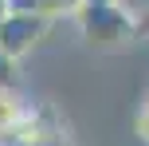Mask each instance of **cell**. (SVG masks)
<instances>
[{"mask_svg":"<svg viewBox=\"0 0 149 146\" xmlns=\"http://www.w3.org/2000/svg\"><path fill=\"white\" fill-rule=\"evenodd\" d=\"M20 115H28V103H24V95L16 91L12 83H0V126L16 123Z\"/></svg>","mask_w":149,"mask_h":146,"instance_id":"obj_3","label":"cell"},{"mask_svg":"<svg viewBox=\"0 0 149 146\" xmlns=\"http://www.w3.org/2000/svg\"><path fill=\"white\" fill-rule=\"evenodd\" d=\"M86 4V0H36V16H43L47 24L55 20H74V12Z\"/></svg>","mask_w":149,"mask_h":146,"instance_id":"obj_4","label":"cell"},{"mask_svg":"<svg viewBox=\"0 0 149 146\" xmlns=\"http://www.w3.org/2000/svg\"><path fill=\"white\" fill-rule=\"evenodd\" d=\"M74 24H79L82 39H86L90 47H102V51L137 39L130 12H126L122 4H110V0H86V4L74 12Z\"/></svg>","mask_w":149,"mask_h":146,"instance_id":"obj_1","label":"cell"},{"mask_svg":"<svg viewBox=\"0 0 149 146\" xmlns=\"http://www.w3.org/2000/svg\"><path fill=\"white\" fill-rule=\"evenodd\" d=\"M126 12H130V20H134V36L145 39L149 36V0H130Z\"/></svg>","mask_w":149,"mask_h":146,"instance_id":"obj_5","label":"cell"},{"mask_svg":"<svg viewBox=\"0 0 149 146\" xmlns=\"http://www.w3.org/2000/svg\"><path fill=\"white\" fill-rule=\"evenodd\" d=\"M4 16H8V0H0V20H4Z\"/></svg>","mask_w":149,"mask_h":146,"instance_id":"obj_7","label":"cell"},{"mask_svg":"<svg viewBox=\"0 0 149 146\" xmlns=\"http://www.w3.org/2000/svg\"><path fill=\"white\" fill-rule=\"evenodd\" d=\"M110 4H122V8H126V4H130V0H110Z\"/></svg>","mask_w":149,"mask_h":146,"instance_id":"obj_8","label":"cell"},{"mask_svg":"<svg viewBox=\"0 0 149 146\" xmlns=\"http://www.w3.org/2000/svg\"><path fill=\"white\" fill-rule=\"evenodd\" d=\"M134 130H137V138H141L145 146H149V103L141 111H137V123H134Z\"/></svg>","mask_w":149,"mask_h":146,"instance_id":"obj_6","label":"cell"},{"mask_svg":"<svg viewBox=\"0 0 149 146\" xmlns=\"http://www.w3.org/2000/svg\"><path fill=\"white\" fill-rule=\"evenodd\" d=\"M47 28H51V24H47L43 16H31V12H8L4 20H0V55H8V59L28 55L31 47L47 36Z\"/></svg>","mask_w":149,"mask_h":146,"instance_id":"obj_2","label":"cell"}]
</instances>
